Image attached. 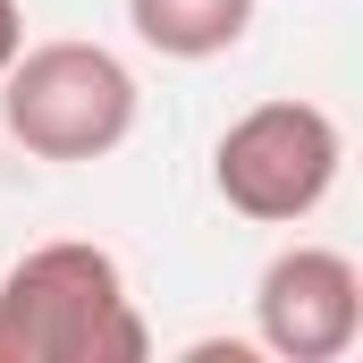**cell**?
I'll return each instance as SVG.
<instances>
[{"label": "cell", "instance_id": "5", "mask_svg": "<svg viewBox=\"0 0 363 363\" xmlns=\"http://www.w3.org/2000/svg\"><path fill=\"white\" fill-rule=\"evenodd\" d=\"M254 9L262 0H127V26L161 60H220V51L245 43Z\"/></svg>", "mask_w": 363, "mask_h": 363}, {"label": "cell", "instance_id": "2", "mask_svg": "<svg viewBox=\"0 0 363 363\" xmlns=\"http://www.w3.org/2000/svg\"><path fill=\"white\" fill-rule=\"evenodd\" d=\"M135 68L110 43H26L0 68V127L9 144H26L34 161H101L135 135Z\"/></svg>", "mask_w": 363, "mask_h": 363}, {"label": "cell", "instance_id": "1", "mask_svg": "<svg viewBox=\"0 0 363 363\" xmlns=\"http://www.w3.org/2000/svg\"><path fill=\"white\" fill-rule=\"evenodd\" d=\"M152 330L110 245L51 237L0 279V363H144Z\"/></svg>", "mask_w": 363, "mask_h": 363}, {"label": "cell", "instance_id": "6", "mask_svg": "<svg viewBox=\"0 0 363 363\" xmlns=\"http://www.w3.org/2000/svg\"><path fill=\"white\" fill-rule=\"evenodd\" d=\"M17 51H26V9H17V0H0V68H9Z\"/></svg>", "mask_w": 363, "mask_h": 363}, {"label": "cell", "instance_id": "4", "mask_svg": "<svg viewBox=\"0 0 363 363\" xmlns=\"http://www.w3.org/2000/svg\"><path fill=\"white\" fill-rule=\"evenodd\" d=\"M254 338L279 363H338L363 338V271L338 245H287L254 279Z\"/></svg>", "mask_w": 363, "mask_h": 363}, {"label": "cell", "instance_id": "3", "mask_svg": "<svg viewBox=\"0 0 363 363\" xmlns=\"http://www.w3.org/2000/svg\"><path fill=\"white\" fill-rule=\"evenodd\" d=\"M347 169V135L321 101H254L245 118L220 127L211 144V186L237 220H262V228H296L330 203V186Z\"/></svg>", "mask_w": 363, "mask_h": 363}]
</instances>
